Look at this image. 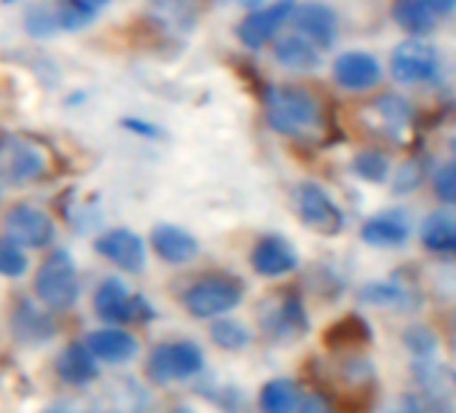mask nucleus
<instances>
[{
	"label": "nucleus",
	"mask_w": 456,
	"mask_h": 413,
	"mask_svg": "<svg viewBox=\"0 0 456 413\" xmlns=\"http://www.w3.org/2000/svg\"><path fill=\"white\" fill-rule=\"evenodd\" d=\"M408 121H411V108L400 97H392V94L376 97L365 108V124L384 137H400Z\"/></svg>",
	"instance_id": "16"
},
{
	"label": "nucleus",
	"mask_w": 456,
	"mask_h": 413,
	"mask_svg": "<svg viewBox=\"0 0 456 413\" xmlns=\"http://www.w3.org/2000/svg\"><path fill=\"white\" fill-rule=\"evenodd\" d=\"M453 333H456V322H453Z\"/></svg>",
	"instance_id": "42"
},
{
	"label": "nucleus",
	"mask_w": 456,
	"mask_h": 413,
	"mask_svg": "<svg viewBox=\"0 0 456 413\" xmlns=\"http://www.w3.org/2000/svg\"><path fill=\"white\" fill-rule=\"evenodd\" d=\"M57 376L70 386H86L100 376V360L86 344H68L57 357Z\"/></svg>",
	"instance_id": "15"
},
{
	"label": "nucleus",
	"mask_w": 456,
	"mask_h": 413,
	"mask_svg": "<svg viewBox=\"0 0 456 413\" xmlns=\"http://www.w3.org/2000/svg\"><path fill=\"white\" fill-rule=\"evenodd\" d=\"M204 368V352L193 341H167L151 349L145 373L156 384L185 381Z\"/></svg>",
	"instance_id": "5"
},
{
	"label": "nucleus",
	"mask_w": 456,
	"mask_h": 413,
	"mask_svg": "<svg viewBox=\"0 0 456 413\" xmlns=\"http://www.w3.org/2000/svg\"><path fill=\"white\" fill-rule=\"evenodd\" d=\"M250 263L261 277H285V274L296 271L298 253L293 250V245L285 237L269 234L256 242Z\"/></svg>",
	"instance_id": "13"
},
{
	"label": "nucleus",
	"mask_w": 456,
	"mask_h": 413,
	"mask_svg": "<svg viewBox=\"0 0 456 413\" xmlns=\"http://www.w3.org/2000/svg\"><path fill=\"white\" fill-rule=\"evenodd\" d=\"M296 413H333V405L322 394H309V397L301 400Z\"/></svg>",
	"instance_id": "33"
},
{
	"label": "nucleus",
	"mask_w": 456,
	"mask_h": 413,
	"mask_svg": "<svg viewBox=\"0 0 456 413\" xmlns=\"http://www.w3.org/2000/svg\"><path fill=\"white\" fill-rule=\"evenodd\" d=\"M209 336L225 352H240L250 344V330L242 322L228 320V317H217L209 328Z\"/></svg>",
	"instance_id": "26"
},
{
	"label": "nucleus",
	"mask_w": 456,
	"mask_h": 413,
	"mask_svg": "<svg viewBox=\"0 0 456 413\" xmlns=\"http://www.w3.org/2000/svg\"><path fill=\"white\" fill-rule=\"evenodd\" d=\"M52 158L41 142L25 137L0 140V185H28L49 174Z\"/></svg>",
	"instance_id": "3"
},
{
	"label": "nucleus",
	"mask_w": 456,
	"mask_h": 413,
	"mask_svg": "<svg viewBox=\"0 0 456 413\" xmlns=\"http://www.w3.org/2000/svg\"><path fill=\"white\" fill-rule=\"evenodd\" d=\"M94 312L105 322H148L156 317L153 306L142 298L129 293V287L118 277H108L100 282L94 293Z\"/></svg>",
	"instance_id": "6"
},
{
	"label": "nucleus",
	"mask_w": 456,
	"mask_h": 413,
	"mask_svg": "<svg viewBox=\"0 0 456 413\" xmlns=\"http://www.w3.org/2000/svg\"><path fill=\"white\" fill-rule=\"evenodd\" d=\"M290 22L296 28V33L304 36L306 41H312L317 49L333 46V41L338 36V17H336V12L330 6L320 4V0H306V4H296Z\"/></svg>",
	"instance_id": "11"
},
{
	"label": "nucleus",
	"mask_w": 456,
	"mask_h": 413,
	"mask_svg": "<svg viewBox=\"0 0 456 413\" xmlns=\"http://www.w3.org/2000/svg\"><path fill=\"white\" fill-rule=\"evenodd\" d=\"M405 344H408V349L411 352H416L419 357H427V354H432L435 352V333L432 330H427L424 325H413V328H408L405 330Z\"/></svg>",
	"instance_id": "31"
},
{
	"label": "nucleus",
	"mask_w": 456,
	"mask_h": 413,
	"mask_svg": "<svg viewBox=\"0 0 456 413\" xmlns=\"http://www.w3.org/2000/svg\"><path fill=\"white\" fill-rule=\"evenodd\" d=\"M258 405L261 413H296L301 405V392L290 378H272L264 384Z\"/></svg>",
	"instance_id": "24"
},
{
	"label": "nucleus",
	"mask_w": 456,
	"mask_h": 413,
	"mask_svg": "<svg viewBox=\"0 0 456 413\" xmlns=\"http://www.w3.org/2000/svg\"><path fill=\"white\" fill-rule=\"evenodd\" d=\"M124 126H126V129H132V132H137V134H148V137H156V134H159V129H156V126L142 124L140 118H124Z\"/></svg>",
	"instance_id": "37"
},
{
	"label": "nucleus",
	"mask_w": 456,
	"mask_h": 413,
	"mask_svg": "<svg viewBox=\"0 0 456 413\" xmlns=\"http://www.w3.org/2000/svg\"><path fill=\"white\" fill-rule=\"evenodd\" d=\"M384 413H421V408H419V400L416 397L400 394L397 400H392V405Z\"/></svg>",
	"instance_id": "35"
},
{
	"label": "nucleus",
	"mask_w": 456,
	"mask_h": 413,
	"mask_svg": "<svg viewBox=\"0 0 456 413\" xmlns=\"http://www.w3.org/2000/svg\"><path fill=\"white\" fill-rule=\"evenodd\" d=\"M432 185H435V193L445 204H456V156L451 161H445L443 166H437Z\"/></svg>",
	"instance_id": "30"
},
{
	"label": "nucleus",
	"mask_w": 456,
	"mask_h": 413,
	"mask_svg": "<svg viewBox=\"0 0 456 413\" xmlns=\"http://www.w3.org/2000/svg\"><path fill=\"white\" fill-rule=\"evenodd\" d=\"M78 269L68 250H52L36 271V296L52 312H65L78 301Z\"/></svg>",
	"instance_id": "2"
},
{
	"label": "nucleus",
	"mask_w": 456,
	"mask_h": 413,
	"mask_svg": "<svg viewBox=\"0 0 456 413\" xmlns=\"http://www.w3.org/2000/svg\"><path fill=\"white\" fill-rule=\"evenodd\" d=\"M419 182V174H416V164H405L403 166V174L395 177V190L397 193H405V190H413Z\"/></svg>",
	"instance_id": "34"
},
{
	"label": "nucleus",
	"mask_w": 456,
	"mask_h": 413,
	"mask_svg": "<svg viewBox=\"0 0 456 413\" xmlns=\"http://www.w3.org/2000/svg\"><path fill=\"white\" fill-rule=\"evenodd\" d=\"M0 4H6V6H9V4H17V0H0Z\"/></svg>",
	"instance_id": "41"
},
{
	"label": "nucleus",
	"mask_w": 456,
	"mask_h": 413,
	"mask_svg": "<svg viewBox=\"0 0 456 413\" xmlns=\"http://www.w3.org/2000/svg\"><path fill=\"white\" fill-rule=\"evenodd\" d=\"M169 413H196L193 408H188V405H177V408H172Z\"/></svg>",
	"instance_id": "40"
},
{
	"label": "nucleus",
	"mask_w": 456,
	"mask_h": 413,
	"mask_svg": "<svg viewBox=\"0 0 456 413\" xmlns=\"http://www.w3.org/2000/svg\"><path fill=\"white\" fill-rule=\"evenodd\" d=\"M30 261L20 242L12 237H0V277H22Z\"/></svg>",
	"instance_id": "29"
},
{
	"label": "nucleus",
	"mask_w": 456,
	"mask_h": 413,
	"mask_svg": "<svg viewBox=\"0 0 456 413\" xmlns=\"http://www.w3.org/2000/svg\"><path fill=\"white\" fill-rule=\"evenodd\" d=\"M242 296L245 293H242L240 279L228 277V274H212V277H201L185 287L183 306L191 317L209 320V317H217V314L237 309Z\"/></svg>",
	"instance_id": "4"
},
{
	"label": "nucleus",
	"mask_w": 456,
	"mask_h": 413,
	"mask_svg": "<svg viewBox=\"0 0 456 413\" xmlns=\"http://www.w3.org/2000/svg\"><path fill=\"white\" fill-rule=\"evenodd\" d=\"M25 30L33 38H49L60 30L57 4H36L25 12Z\"/></svg>",
	"instance_id": "27"
},
{
	"label": "nucleus",
	"mask_w": 456,
	"mask_h": 413,
	"mask_svg": "<svg viewBox=\"0 0 456 413\" xmlns=\"http://www.w3.org/2000/svg\"><path fill=\"white\" fill-rule=\"evenodd\" d=\"M274 57L280 65H285L290 70H312L320 65V49L298 33L277 38L274 41Z\"/></svg>",
	"instance_id": "22"
},
{
	"label": "nucleus",
	"mask_w": 456,
	"mask_h": 413,
	"mask_svg": "<svg viewBox=\"0 0 456 413\" xmlns=\"http://www.w3.org/2000/svg\"><path fill=\"white\" fill-rule=\"evenodd\" d=\"M333 78L352 92L370 89L381 81V65L368 52H344L333 62Z\"/></svg>",
	"instance_id": "14"
},
{
	"label": "nucleus",
	"mask_w": 456,
	"mask_h": 413,
	"mask_svg": "<svg viewBox=\"0 0 456 413\" xmlns=\"http://www.w3.org/2000/svg\"><path fill=\"white\" fill-rule=\"evenodd\" d=\"M264 328L274 336V338H285V336H301L306 330V312L301 306V301L296 296H285L274 304L272 312L264 314Z\"/></svg>",
	"instance_id": "21"
},
{
	"label": "nucleus",
	"mask_w": 456,
	"mask_h": 413,
	"mask_svg": "<svg viewBox=\"0 0 456 413\" xmlns=\"http://www.w3.org/2000/svg\"><path fill=\"white\" fill-rule=\"evenodd\" d=\"M354 172L368 182H384L389 174V158L381 150H360L352 161Z\"/></svg>",
	"instance_id": "28"
},
{
	"label": "nucleus",
	"mask_w": 456,
	"mask_h": 413,
	"mask_svg": "<svg viewBox=\"0 0 456 413\" xmlns=\"http://www.w3.org/2000/svg\"><path fill=\"white\" fill-rule=\"evenodd\" d=\"M264 116L269 126L285 137H309L322 126L317 97L301 86H272L264 97Z\"/></svg>",
	"instance_id": "1"
},
{
	"label": "nucleus",
	"mask_w": 456,
	"mask_h": 413,
	"mask_svg": "<svg viewBox=\"0 0 456 413\" xmlns=\"http://www.w3.org/2000/svg\"><path fill=\"white\" fill-rule=\"evenodd\" d=\"M151 245H153V253L172 263V266H183V263H191L196 255H199V242L196 237H191L188 231L177 229V226H156L153 234H151Z\"/></svg>",
	"instance_id": "17"
},
{
	"label": "nucleus",
	"mask_w": 456,
	"mask_h": 413,
	"mask_svg": "<svg viewBox=\"0 0 456 413\" xmlns=\"http://www.w3.org/2000/svg\"><path fill=\"white\" fill-rule=\"evenodd\" d=\"M6 234L22 247H46L54 239V221L33 204H17L4 218Z\"/></svg>",
	"instance_id": "8"
},
{
	"label": "nucleus",
	"mask_w": 456,
	"mask_h": 413,
	"mask_svg": "<svg viewBox=\"0 0 456 413\" xmlns=\"http://www.w3.org/2000/svg\"><path fill=\"white\" fill-rule=\"evenodd\" d=\"M389 70L400 84H424L437 73V52L419 38L403 41L392 52Z\"/></svg>",
	"instance_id": "10"
},
{
	"label": "nucleus",
	"mask_w": 456,
	"mask_h": 413,
	"mask_svg": "<svg viewBox=\"0 0 456 413\" xmlns=\"http://www.w3.org/2000/svg\"><path fill=\"white\" fill-rule=\"evenodd\" d=\"M293 210L301 218V223H306L317 234L336 237L344 229V215L338 210V204L317 182L296 185V190H293Z\"/></svg>",
	"instance_id": "7"
},
{
	"label": "nucleus",
	"mask_w": 456,
	"mask_h": 413,
	"mask_svg": "<svg viewBox=\"0 0 456 413\" xmlns=\"http://www.w3.org/2000/svg\"><path fill=\"white\" fill-rule=\"evenodd\" d=\"M392 20L408 36H427L435 28V14L424 0H395Z\"/></svg>",
	"instance_id": "23"
},
{
	"label": "nucleus",
	"mask_w": 456,
	"mask_h": 413,
	"mask_svg": "<svg viewBox=\"0 0 456 413\" xmlns=\"http://www.w3.org/2000/svg\"><path fill=\"white\" fill-rule=\"evenodd\" d=\"M44 413H89V410H81V408H76V405H52V408L44 410Z\"/></svg>",
	"instance_id": "39"
},
{
	"label": "nucleus",
	"mask_w": 456,
	"mask_h": 413,
	"mask_svg": "<svg viewBox=\"0 0 456 413\" xmlns=\"http://www.w3.org/2000/svg\"><path fill=\"white\" fill-rule=\"evenodd\" d=\"M12 333L20 344L28 346H41L46 341H52L54 336V325L49 320V314H44L41 309H36L30 301H20L14 314H12Z\"/></svg>",
	"instance_id": "20"
},
{
	"label": "nucleus",
	"mask_w": 456,
	"mask_h": 413,
	"mask_svg": "<svg viewBox=\"0 0 456 413\" xmlns=\"http://www.w3.org/2000/svg\"><path fill=\"white\" fill-rule=\"evenodd\" d=\"M293 9H296V0H274L272 6L256 9V12L248 14V17L240 22V28H237L240 41H242L248 49H261V46L277 41L280 28L293 17Z\"/></svg>",
	"instance_id": "9"
},
{
	"label": "nucleus",
	"mask_w": 456,
	"mask_h": 413,
	"mask_svg": "<svg viewBox=\"0 0 456 413\" xmlns=\"http://www.w3.org/2000/svg\"><path fill=\"white\" fill-rule=\"evenodd\" d=\"M424 4L432 9L435 17H445L456 9V0H424Z\"/></svg>",
	"instance_id": "36"
},
{
	"label": "nucleus",
	"mask_w": 456,
	"mask_h": 413,
	"mask_svg": "<svg viewBox=\"0 0 456 413\" xmlns=\"http://www.w3.org/2000/svg\"><path fill=\"white\" fill-rule=\"evenodd\" d=\"M362 298L365 301H370V304H381V306H395V304H400L403 298H405V293L400 290V287H395V285H384V282H376V285H368L365 290H362Z\"/></svg>",
	"instance_id": "32"
},
{
	"label": "nucleus",
	"mask_w": 456,
	"mask_h": 413,
	"mask_svg": "<svg viewBox=\"0 0 456 413\" xmlns=\"http://www.w3.org/2000/svg\"><path fill=\"white\" fill-rule=\"evenodd\" d=\"M94 250L105 261H110L113 266H118L121 271L140 274L145 269V245L129 229H110V231H105L102 237H97Z\"/></svg>",
	"instance_id": "12"
},
{
	"label": "nucleus",
	"mask_w": 456,
	"mask_h": 413,
	"mask_svg": "<svg viewBox=\"0 0 456 413\" xmlns=\"http://www.w3.org/2000/svg\"><path fill=\"white\" fill-rule=\"evenodd\" d=\"M73 4H78L81 9H86V12H97V9H102L105 4H110V0H73Z\"/></svg>",
	"instance_id": "38"
},
{
	"label": "nucleus",
	"mask_w": 456,
	"mask_h": 413,
	"mask_svg": "<svg viewBox=\"0 0 456 413\" xmlns=\"http://www.w3.org/2000/svg\"><path fill=\"white\" fill-rule=\"evenodd\" d=\"M362 242L373 247H397L411 237V218L405 210H389L362 223Z\"/></svg>",
	"instance_id": "18"
},
{
	"label": "nucleus",
	"mask_w": 456,
	"mask_h": 413,
	"mask_svg": "<svg viewBox=\"0 0 456 413\" xmlns=\"http://www.w3.org/2000/svg\"><path fill=\"white\" fill-rule=\"evenodd\" d=\"M86 346L94 352V357L100 362H110V365H121L129 362L137 354V338L121 328H102V330H92L86 336Z\"/></svg>",
	"instance_id": "19"
},
{
	"label": "nucleus",
	"mask_w": 456,
	"mask_h": 413,
	"mask_svg": "<svg viewBox=\"0 0 456 413\" xmlns=\"http://www.w3.org/2000/svg\"><path fill=\"white\" fill-rule=\"evenodd\" d=\"M421 242L432 253H456V218L435 213L421 223Z\"/></svg>",
	"instance_id": "25"
}]
</instances>
